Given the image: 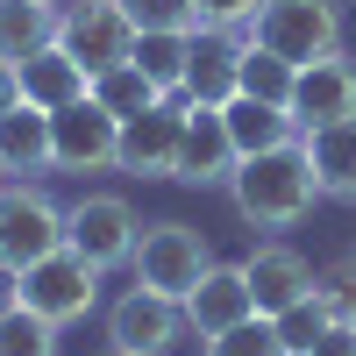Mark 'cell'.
<instances>
[{
    "label": "cell",
    "mask_w": 356,
    "mask_h": 356,
    "mask_svg": "<svg viewBox=\"0 0 356 356\" xmlns=\"http://www.w3.org/2000/svg\"><path fill=\"white\" fill-rule=\"evenodd\" d=\"M235 193V214H243L250 228H292L314 214L321 200V178H314V157L307 143H285V150H264V157H243L228 178Z\"/></svg>",
    "instance_id": "1"
},
{
    "label": "cell",
    "mask_w": 356,
    "mask_h": 356,
    "mask_svg": "<svg viewBox=\"0 0 356 356\" xmlns=\"http://www.w3.org/2000/svg\"><path fill=\"white\" fill-rule=\"evenodd\" d=\"M243 43L285 57V65L335 57V50H342V8H335V0H264Z\"/></svg>",
    "instance_id": "2"
},
{
    "label": "cell",
    "mask_w": 356,
    "mask_h": 356,
    "mask_svg": "<svg viewBox=\"0 0 356 356\" xmlns=\"http://www.w3.org/2000/svg\"><path fill=\"white\" fill-rule=\"evenodd\" d=\"M129 271L143 292H164V300H186V292L214 271V250H207V235L186 228V221H157V228H143L136 235V257H129Z\"/></svg>",
    "instance_id": "3"
},
{
    "label": "cell",
    "mask_w": 356,
    "mask_h": 356,
    "mask_svg": "<svg viewBox=\"0 0 356 356\" xmlns=\"http://www.w3.org/2000/svg\"><path fill=\"white\" fill-rule=\"evenodd\" d=\"M15 285H22V307H29V314H43V321L65 328V321H86V314H93V300H100V264H86V257L65 243V250H50L43 264H29Z\"/></svg>",
    "instance_id": "4"
},
{
    "label": "cell",
    "mask_w": 356,
    "mask_h": 356,
    "mask_svg": "<svg viewBox=\"0 0 356 356\" xmlns=\"http://www.w3.org/2000/svg\"><path fill=\"white\" fill-rule=\"evenodd\" d=\"M50 250H65V207L36 186H0V264L22 278Z\"/></svg>",
    "instance_id": "5"
},
{
    "label": "cell",
    "mask_w": 356,
    "mask_h": 356,
    "mask_svg": "<svg viewBox=\"0 0 356 356\" xmlns=\"http://www.w3.org/2000/svg\"><path fill=\"white\" fill-rule=\"evenodd\" d=\"M57 43L100 79V72H114V65H129V57H136V22L114 8V0H79V8L57 15Z\"/></svg>",
    "instance_id": "6"
},
{
    "label": "cell",
    "mask_w": 356,
    "mask_h": 356,
    "mask_svg": "<svg viewBox=\"0 0 356 356\" xmlns=\"http://www.w3.org/2000/svg\"><path fill=\"white\" fill-rule=\"evenodd\" d=\"M136 207L122 193H86L72 214H65V243L86 257V264H100V271H114V264H129L136 257Z\"/></svg>",
    "instance_id": "7"
},
{
    "label": "cell",
    "mask_w": 356,
    "mask_h": 356,
    "mask_svg": "<svg viewBox=\"0 0 356 356\" xmlns=\"http://www.w3.org/2000/svg\"><path fill=\"white\" fill-rule=\"evenodd\" d=\"M178 335H186V307L164 300V292H122V300L107 307V342L114 356H164Z\"/></svg>",
    "instance_id": "8"
},
{
    "label": "cell",
    "mask_w": 356,
    "mask_h": 356,
    "mask_svg": "<svg viewBox=\"0 0 356 356\" xmlns=\"http://www.w3.org/2000/svg\"><path fill=\"white\" fill-rule=\"evenodd\" d=\"M50 150H57V171H107L114 150H122V114H107L86 93L79 107L50 114Z\"/></svg>",
    "instance_id": "9"
},
{
    "label": "cell",
    "mask_w": 356,
    "mask_h": 356,
    "mask_svg": "<svg viewBox=\"0 0 356 356\" xmlns=\"http://www.w3.org/2000/svg\"><path fill=\"white\" fill-rule=\"evenodd\" d=\"M178 143H186V107H143L122 122V150H114V171H129V178H171L178 171Z\"/></svg>",
    "instance_id": "10"
},
{
    "label": "cell",
    "mask_w": 356,
    "mask_h": 356,
    "mask_svg": "<svg viewBox=\"0 0 356 356\" xmlns=\"http://www.w3.org/2000/svg\"><path fill=\"white\" fill-rule=\"evenodd\" d=\"M243 278H250V300H257V314H292L300 300H314V264L292 250V243H264V250H250L243 257Z\"/></svg>",
    "instance_id": "11"
},
{
    "label": "cell",
    "mask_w": 356,
    "mask_h": 356,
    "mask_svg": "<svg viewBox=\"0 0 356 356\" xmlns=\"http://www.w3.org/2000/svg\"><path fill=\"white\" fill-rule=\"evenodd\" d=\"M342 114H356V65L342 50L300 65V79H292V122L300 129H328V122H342Z\"/></svg>",
    "instance_id": "12"
},
{
    "label": "cell",
    "mask_w": 356,
    "mask_h": 356,
    "mask_svg": "<svg viewBox=\"0 0 356 356\" xmlns=\"http://www.w3.org/2000/svg\"><path fill=\"white\" fill-rule=\"evenodd\" d=\"M235 143H228V122H221V107H207V100H186V143H178V171L171 178H186V186H221V178H235Z\"/></svg>",
    "instance_id": "13"
},
{
    "label": "cell",
    "mask_w": 356,
    "mask_h": 356,
    "mask_svg": "<svg viewBox=\"0 0 356 356\" xmlns=\"http://www.w3.org/2000/svg\"><path fill=\"white\" fill-rule=\"evenodd\" d=\"M178 307H186V328H200L207 342H214V335H228V328H243V321L257 314L243 264H214V271H207V278H200Z\"/></svg>",
    "instance_id": "14"
},
{
    "label": "cell",
    "mask_w": 356,
    "mask_h": 356,
    "mask_svg": "<svg viewBox=\"0 0 356 356\" xmlns=\"http://www.w3.org/2000/svg\"><path fill=\"white\" fill-rule=\"evenodd\" d=\"M15 79H22V100H29V107H43V114H65V107H79L86 93H93V72H86L65 43H50V50H36V57H22Z\"/></svg>",
    "instance_id": "15"
},
{
    "label": "cell",
    "mask_w": 356,
    "mask_h": 356,
    "mask_svg": "<svg viewBox=\"0 0 356 356\" xmlns=\"http://www.w3.org/2000/svg\"><path fill=\"white\" fill-rule=\"evenodd\" d=\"M221 122H228L235 157H264V150H285V143H300V122H292L285 107H271V100H250V93H235V100L221 107Z\"/></svg>",
    "instance_id": "16"
},
{
    "label": "cell",
    "mask_w": 356,
    "mask_h": 356,
    "mask_svg": "<svg viewBox=\"0 0 356 356\" xmlns=\"http://www.w3.org/2000/svg\"><path fill=\"white\" fill-rule=\"evenodd\" d=\"M307 157H314V178L328 200H356V114H342V122L328 129H300Z\"/></svg>",
    "instance_id": "17"
},
{
    "label": "cell",
    "mask_w": 356,
    "mask_h": 356,
    "mask_svg": "<svg viewBox=\"0 0 356 356\" xmlns=\"http://www.w3.org/2000/svg\"><path fill=\"white\" fill-rule=\"evenodd\" d=\"M235 65H243V43H221V36H207V29H200L193 65H186V100L228 107V100H235Z\"/></svg>",
    "instance_id": "18"
},
{
    "label": "cell",
    "mask_w": 356,
    "mask_h": 356,
    "mask_svg": "<svg viewBox=\"0 0 356 356\" xmlns=\"http://www.w3.org/2000/svg\"><path fill=\"white\" fill-rule=\"evenodd\" d=\"M57 43V8L50 0H0V65H22Z\"/></svg>",
    "instance_id": "19"
},
{
    "label": "cell",
    "mask_w": 356,
    "mask_h": 356,
    "mask_svg": "<svg viewBox=\"0 0 356 356\" xmlns=\"http://www.w3.org/2000/svg\"><path fill=\"white\" fill-rule=\"evenodd\" d=\"M0 157H8V171H43V164H57V150H50V114L43 107H15V114H0Z\"/></svg>",
    "instance_id": "20"
},
{
    "label": "cell",
    "mask_w": 356,
    "mask_h": 356,
    "mask_svg": "<svg viewBox=\"0 0 356 356\" xmlns=\"http://www.w3.org/2000/svg\"><path fill=\"white\" fill-rule=\"evenodd\" d=\"M193 43H200V29H193V36H136V57H129V65H136V72L150 79L164 100H171V93H186V65H193Z\"/></svg>",
    "instance_id": "21"
},
{
    "label": "cell",
    "mask_w": 356,
    "mask_h": 356,
    "mask_svg": "<svg viewBox=\"0 0 356 356\" xmlns=\"http://www.w3.org/2000/svg\"><path fill=\"white\" fill-rule=\"evenodd\" d=\"M292 79H300V65H285V57H271V50L243 43V65H235V93L271 100V107H285V114H292Z\"/></svg>",
    "instance_id": "22"
},
{
    "label": "cell",
    "mask_w": 356,
    "mask_h": 356,
    "mask_svg": "<svg viewBox=\"0 0 356 356\" xmlns=\"http://www.w3.org/2000/svg\"><path fill=\"white\" fill-rule=\"evenodd\" d=\"M93 100H100L107 114H122V122H129V114H143V107H157L164 93H157V86L143 79L136 65H114V72H100V79H93Z\"/></svg>",
    "instance_id": "23"
},
{
    "label": "cell",
    "mask_w": 356,
    "mask_h": 356,
    "mask_svg": "<svg viewBox=\"0 0 356 356\" xmlns=\"http://www.w3.org/2000/svg\"><path fill=\"white\" fill-rule=\"evenodd\" d=\"M114 8L136 22V36H193V29H200L193 0H114Z\"/></svg>",
    "instance_id": "24"
},
{
    "label": "cell",
    "mask_w": 356,
    "mask_h": 356,
    "mask_svg": "<svg viewBox=\"0 0 356 356\" xmlns=\"http://www.w3.org/2000/svg\"><path fill=\"white\" fill-rule=\"evenodd\" d=\"M0 356H57V321L29 314V307H8L0 314Z\"/></svg>",
    "instance_id": "25"
},
{
    "label": "cell",
    "mask_w": 356,
    "mask_h": 356,
    "mask_svg": "<svg viewBox=\"0 0 356 356\" xmlns=\"http://www.w3.org/2000/svg\"><path fill=\"white\" fill-rule=\"evenodd\" d=\"M207 356H292V349H285V335H278L271 314H250L243 328H228V335L207 342Z\"/></svg>",
    "instance_id": "26"
},
{
    "label": "cell",
    "mask_w": 356,
    "mask_h": 356,
    "mask_svg": "<svg viewBox=\"0 0 356 356\" xmlns=\"http://www.w3.org/2000/svg\"><path fill=\"white\" fill-rule=\"evenodd\" d=\"M328 321H342V314L321 300V285H314V300H300L292 314H278V335H285V349H292V356H307V349H314V335L328 328Z\"/></svg>",
    "instance_id": "27"
},
{
    "label": "cell",
    "mask_w": 356,
    "mask_h": 356,
    "mask_svg": "<svg viewBox=\"0 0 356 356\" xmlns=\"http://www.w3.org/2000/svg\"><path fill=\"white\" fill-rule=\"evenodd\" d=\"M193 8H200V29H207V36H228V29H250V22H257L264 0H193Z\"/></svg>",
    "instance_id": "28"
},
{
    "label": "cell",
    "mask_w": 356,
    "mask_h": 356,
    "mask_svg": "<svg viewBox=\"0 0 356 356\" xmlns=\"http://www.w3.org/2000/svg\"><path fill=\"white\" fill-rule=\"evenodd\" d=\"M307 356H356V321H328V328L314 335Z\"/></svg>",
    "instance_id": "29"
},
{
    "label": "cell",
    "mask_w": 356,
    "mask_h": 356,
    "mask_svg": "<svg viewBox=\"0 0 356 356\" xmlns=\"http://www.w3.org/2000/svg\"><path fill=\"white\" fill-rule=\"evenodd\" d=\"M22 107V79H15V65H0V114H15Z\"/></svg>",
    "instance_id": "30"
},
{
    "label": "cell",
    "mask_w": 356,
    "mask_h": 356,
    "mask_svg": "<svg viewBox=\"0 0 356 356\" xmlns=\"http://www.w3.org/2000/svg\"><path fill=\"white\" fill-rule=\"evenodd\" d=\"M8 307H22V285H15L8 264H0V314H8Z\"/></svg>",
    "instance_id": "31"
},
{
    "label": "cell",
    "mask_w": 356,
    "mask_h": 356,
    "mask_svg": "<svg viewBox=\"0 0 356 356\" xmlns=\"http://www.w3.org/2000/svg\"><path fill=\"white\" fill-rule=\"evenodd\" d=\"M0 178H8V157H0Z\"/></svg>",
    "instance_id": "32"
},
{
    "label": "cell",
    "mask_w": 356,
    "mask_h": 356,
    "mask_svg": "<svg viewBox=\"0 0 356 356\" xmlns=\"http://www.w3.org/2000/svg\"><path fill=\"white\" fill-rule=\"evenodd\" d=\"M50 8H57V0H50Z\"/></svg>",
    "instance_id": "33"
},
{
    "label": "cell",
    "mask_w": 356,
    "mask_h": 356,
    "mask_svg": "<svg viewBox=\"0 0 356 356\" xmlns=\"http://www.w3.org/2000/svg\"><path fill=\"white\" fill-rule=\"evenodd\" d=\"M349 321H356V314H349Z\"/></svg>",
    "instance_id": "34"
}]
</instances>
